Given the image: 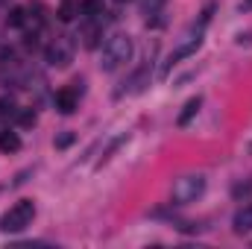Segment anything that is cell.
Segmentation results:
<instances>
[{
  "mask_svg": "<svg viewBox=\"0 0 252 249\" xmlns=\"http://www.w3.org/2000/svg\"><path fill=\"white\" fill-rule=\"evenodd\" d=\"M205 190V176L202 173H185L173 182V202L179 205H188V202H196Z\"/></svg>",
  "mask_w": 252,
  "mask_h": 249,
  "instance_id": "cell-3",
  "label": "cell"
},
{
  "mask_svg": "<svg viewBox=\"0 0 252 249\" xmlns=\"http://www.w3.org/2000/svg\"><path fill=\"white\" fill-rule=\"evenodd\" d=\"M35 124V112H24L21 115V126H32Z\"/></svg>",
  "mask_w": 252,
  "mask_h": 249,
  "instance_id": "cell-16",
  "label": "cell"
},
{
  "mask_svg": "<svg viewBox=\"0 0 252 249\" xmlns=\"http://www.w3.org/2000/svg\"><path fill=\"white\" fill-rule=\"evenodd\" d=\"M232 226H235V232H238V235H247V232H252V205H244V208L235 214Z\"/></svg>",
  "mask_w": 252,
  "mask_h": 249,
  "instance_id": "cell-8",
  "label": "cell"
},
{
  "mask_svg": "<svg viewBox=\"0 0 252 249\" xmlns=\"http://www.w3.org/2000/svg\"><path fill=\"white\" fill-rule=\"evenodd\" d=\"M9 24H12V27H21V24H24V9H12Z\"/></svg>",
  "mask_w": 252,
  "mask_h": 249,
  "instance_id": "cell-15",
  "label": "cell"
},
{
  "mask_svg": "<svg viewBox=\"0 0 252 249\" xmlns=\"http://www.w3.org/2000/svg\"><path fill=\"white\" fill-rule=\"evenodd\" d=\"M132 38L126 35V32H115V35H109L106 38V44H103V53H100V67L103 70H118L121 64H126L132 59Z\"/></svg>",
  "mask_w": 252,
  "mask_h": 249,
  "instance_id": "cell-1",
  "label": "cell"
},
{
  "mask_svg": "<svg viewBox=\"0 0 252 249\" xmlns=\"http://www.w3.org/2000/svg\"><path fill=\"white\" fill-rule=\"evenodd\" d=\"M70 141H73V132H64V135H59V138H56V147H67Z\"/></svg>",
  "mask_w": 252,
  "mask_h": 249,
  "instance_id": "cell-17",
  "label": "cell"
},
{
  "mask_svg": "<svg viewBox=\"0 0 252 249\" xmlns=\"http://www.w3.org/2000/svg\"><path fill=\"white\" fill-rule=\"evenodd\" d=\"M121 3H124V0H121Z\"/></svg>",
  "mask_w": 252,
  "mask_h": 249,
  "instance_id": "cell-20",
  "label": "cell"
},
{
  "mask_svg": "<svg viewBox=\"0 0 252 249\" xmlns=\"http://www.w3.org/2000/svg\"><path fill=\"white\" fill-rule=\"evenodd\" d=\"M32 217H35V202H32V199H21V202H15V205L0 217V229H3V232H24V229L32 223Z\"/></svg>",
  "mask_w": 252,
  "mask_h": 249,
  "instance_id": "cell-2",
  "label": "cell"
},
{
  "mask_svg": "<svg viewBox=\"0 0 252 249\" xmlns=\"http://www.w3.org/2000/svg\"><path fill=\"white\" fill-rule=\"evenodd\" d=\"M199 44H202V30H196V32H188L182 41H179V47L167 56V62H164V67H161V76H167V70L173 67V64H179L182 59H188V56H193L196 50H199Z\"/></svg>",
  "mask_w": 252,
  "mask_h": 249,
  "instance_id": "cell-4",
  "label": "cell"
},
{
  "mask_svg": "<svg viewBox=\"0 0 252 249\" xmlns=\"http://www.w3.org/2000/svg\"><path fill=\"white\" fill-rule=\"evenodd\" d=\"M76 9H79V6H76L73 0H64L62 6H59V12H56V15H59V21H64V24H67V21H73Z\"/></svg>",
  "mask_w": 252,
  "mask_h": 249,
  "instance_id": "cell-11",
  "label": "cell"
},
{
  "mask_svg": "<svg viewBox=\"0 0 252 249\" xmlns=\"http://www.w3.org/2000/svg\"><path fill=\"white\" fill-rule=\"evenodd\" d=\"M126 85H129V88H126L129 94H141V91H144V88L150 85V64H144V67H138V70L132 73V79H129Z\"/></svg>",
  "mask_w": 252,
  "mask_h": 249,
  "instance_id": "cell-7",
  "label": "cell"
},
{
  "mask_svg": "<svg viewBox=\"0 0 252 249\" xmlns=\"http://www.w3.org/2000/svg\"><path fill=\"white\" fill-rule=\"evenodd\" d=\"M97 35H100V30H97V27H85V32H82L85 47H94V44H97Z\"/></svg>",
  "mask_w": 252,
  "mask_h": 249,
  "instance_id": "cell-14",
  "label": "cell"
},
{
  "mask_svg": "<svg viewBox=\"0 0 252 249\" xmlns=\"http://www.w3.org/2000/svg\"><path fill=\"white\" fill-rule=\"evenodd\" d=\"M47 62L56 64V67H67V64L73 62V44L67 38H56L47 47Z\"/></svg>",
  "mask_w": 252,
  "mask_h": 249,
  "instance_id": "cell-5",
  "label": "cell"
},
{
  "mask_svg": "<svg viewBox=\"0 0 252 249\" xmlns=\"http://www.w3.org/2000/svg\"><path fill=\"white\" fill-rule=\"evenodd\" d=\"M76 106H79V94H76V88H59L56 91V109L62 112V115H70V112H76Z\"/></svg>",
  "mask_w": 252,
  "mask_h": 249,
  "instance_id": "cell-6",
  "label": "cell"
},
{
  "mask_svg": "<svg viewBox=\"0 0 252 249\" xmlns=\"http://www.w3.org/2000/svg\"><path fill=\"white\" fill-rule=\"evenodd\" d=\"M199 106H202V97H190L188 103H185V112L179 115V126H188V124H190V118L199 112Z\"/></svg>",
  "mask_w": 252,
  "mask_h": 249,
  "instance_id": "cell-10",
  "label": "cell"
},
{
  "mask_svg": "<svg viewBox=\"0 0 252 249\" xmlns=\"http://www.w3.org/2000/svg\"><path fill=\"white\" fill-rule=\"evenodd\" d=\"M79 9H82L88 18H97V15H103V3H100V0H82V3H79Z\"/></svg>",
  "mask_w": 252,
  "mask_h": 249,
  "instance_id": "cell-12",
  "label": "cell"
},
{
  "mask_svg": "<svg viewBox=\"0 0 252 249\" xmlns=\"http://www.w3.org/2000/svg\"><path fill=\"white\" fill-rule=\"evenodd\" d=\"M12 109H15V106H12L9 100H0V118H6V115H12Z\"/></svg>",
  "mask_w": 252,
  "mask_h": 249,
  "instance_id": "cell-18",
  "label": "cell"
},
{
  "mask_svg": "<svg viewBox=\"0 0 252 249\" xmlns=\"http://www.w3.org/2000/svg\"><path fill=\"white\" fill-rule=\"evenodd\" d=\"M18 150H21V138H18V132L3 129V132H0V153H18Z\"/></svg>",
  "mask_w": 252,
  "mask_h": 249,
  "instance_id": "cell-9",
  "label": "cell"
},
{
  "mask_svg": "<svg viewBox=\"0 0 252 249\" xmlns=\"http://www.w3.org/2000/svg\"><path fill=\"white\" fill-rule=\"evenodd\" d=\"M238 12H252V0H241V6H238Z\"/></svg>",
  "mask_w": 252,
  "mask_h": 249,
  "instance_id": "cell-19",
  "label": "cell"
},
{
  "mask_svg": "<svg viewBox=\"0 0 252 249\" xmlns=\"http://www.w3.org/2000/svg\"><path fill=\"white\" fill-rule=\"evenodd\" d=\"M161 6H164V0H141V9H144V15H156Z\"/></svg>",
  "mask_w": 252,
  "mask_h": 249,
  "instance_id": "cell-13",
  "label": "cell"
}]
</instances>
